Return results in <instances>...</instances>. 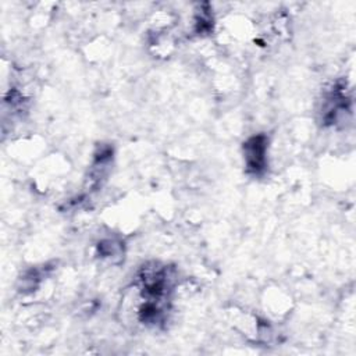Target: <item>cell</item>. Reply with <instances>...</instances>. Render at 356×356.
Instances as JSON below:
<instances>
[{
    "label": "cell",
    "instance_id": "cell-1",
    "mask_svg": "<svg viewBox=\"0 0 356 356\" xmlns=\"http://www.w3.org/2000/svg\"><path fill=\"white\" fill-rule=\"evenodd\" d=\"M243 157L249 172L259 175L266 170L267 164V138L266 135H254L243 145Z\"/></svg>",
    "mask_w": 356,
    "mask_h": 356
}]
</instances>
